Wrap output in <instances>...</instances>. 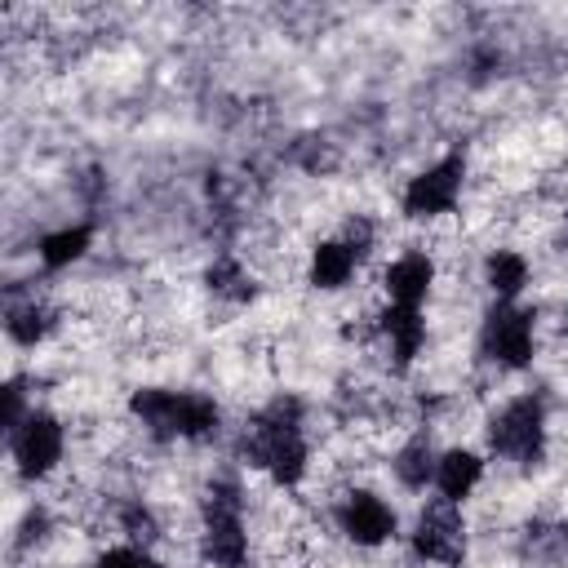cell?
I'll return each instance as SVG.
<instances>
[{"label": "cell", "mask_w": 568, "mask_h": 568, "mask_svg": "<svg viewBox=\"0 0 568 568\" xmlns=\"http://www.w3.org/2000/svg\"><path fill=\"white\" fill-rule=\"evenodd\" d=\"M546 444V408L537 395L506 399L488 422V448L510 462H532Z\"/></svg>", "instance_id": "obj_1"}, {"label": "cell", "mask_w": 568, "mask_h": 568, "mask_svg": "<svg viewBox=\"0 0 568 568\" xmlns=\"http://www.w3.org/2000/svg\"><path fill=\"white\" fill-rule=\"evenodd\" d=\"M479 351L497 364V368H524L532 364V351H537V337H532V311L524 306H510V302H497L479 328Z\"/></svg>", "instance_id": "obj_2"}, {"label": "cell", "mask_w": 568, "mask_h": 568, "mask_svg": "<svg viewBox=\"0 0 568 568\" xmlns=\"http://www.w3.org/2000/svg\"><path fill=\"white\" fill-rule=\"evenodd\" d=\"M462 178H466L462 155H448V160L422 169V173L408 182V191H404V213L417 217V222H430V217L453 213V204H457V195H462Z\"/></svg>", "instance_id": "obj_3"}, {"label": "cell", "mask_w": 568, "mask_h": 568, "mask_svg": "<svg viewBox=\"0 0 568 568\" xmlns=\"http://www.w3.org/2000/svg\"><path fill=\"white\" fill-rule=\"evenodd\" d=\"M413 555L426 564H462L466 555V524L457 515V501H435L417 515L413 528Z\"/></svg>", "instance_id": "obj_4"}, {"label": "cell", "mask_w": 568, "mask_h": 568, "mask_svg": "<svg viewBox=\"0 0 568 568\" xmlns=\"http://www.w3.org/2000/svg\"><path fill=\"white\" fill-rule=\"evenodd\" d=\"M13 462L22 475L40 479L62 462V422L53 413H31L13 426Z\"/></svg>", "instance_id": "obj_5"}, {"label": "cell", "mask_w": 568, "mask_h": 568, "mask_svg": "<svg viewBox=\"0 0 568 568\" xmlns=\"http://www.w3.org/2000/svg\"><path fill=\"white\" fill-rule=\"evenodd\" d=\"M337 528L355 541V546H386L395 537V510L377 497V493H346V501L337 506Z\"/></svg>", "instance_id": "obj_6"}, {"label": "cell", "mask_w": 568, "mask_h": 568, "mask_svg": "<svg viewBox=\"0 0 568 568\" xmlns=\"http://www.w3.org/2000/svg\"><path fill=\"white\" fill-rule=\"evenodd\" d=\"M435 284V262L426 253H399L386 271H382V288L390 297V306H422L426 293Z\"/></svg>", "instance_id": "obj_7"}, {"label": "cell", "mask_w": 568, "mask_h": 568, "mask_svg": "<svg viewBox=\"0 0 568 568\" xmlns=\"http://www.w3.org/2000/svg\"><path fill=\"white\" fill-rule=\"evenodd\" d=\"M484 479V457L470 448H444L435 462V488L444 501H466Z\"/></svg>", "instance_id": "obj_8"}, {"label": "cell", "mask_w": 568, "mask_h": 568, "mask_svg": "<svg viewBox=\"0 0 568 568\" xmlns=\"http://www.w3.org/2000/svg\"><path fill=\"white\" fill-rule=\"evenodd\" d=\"M355 266H359V253H355L346 240H320V244L311 248L306 280H311L315 288L333 293V288H346V284H351Z\"/></svg>", "instance_id": "obj_9"}, {"label": "cell", "mask_w": 568, "mask_h": 568, "mask_svg": "<svg viewBox=\"0 0 568 568\" xmlns=\"http://www.w3.org/2000/svg\"><path fill=\"white\" fill-rule=\"evenodd\" d=\"M377 328H382V337L390 342L395 364H413V359H417V351H422V342H426V320H422V311H413V306H386V311L377 315Z\"/></svg>", "instance_id": "obj_10"}, {"label": "cell", "mask_w": 568, "mask_h": 568, "mask_svg": "<svg viewBox=\"0 0 568 568\" xmlns=\"http://www.w3.org/2000/svg\"><path fill=\"white\" fill-rule=\"evenodd\" d=\"M484 284L497 293V302L519 297L524 284H528V257L515 253V248H493L488 262H484Z\"/></svg>", "instance_id": "obj_11"}, {"label": "cell", "mask_w": 568, "mask_h": 568, "mask_svg": "<svg viewBox=\"0 0 568 568\" xmlns=\"http://www.w3.org/2000/svg\"><path fill=\"white\" fill-rule=\"evenodd\" d=\"M435 448L426 444V439H408L399 453H395V462H390V470H395V479L404 484V488H426V484H435Z\"/></svg>", "instance_id": "obj_12"}, {"label": "cell", "mask_w": 568, "mask_h": 568, "mask_svg": "<svg viewBox=\"0 0 568 568\" xmlns=\"http://www.w3.org/2000/svg\"><path fill=\"white\" fill-rule=\"evenodd\" d=\"M89 240H93L89 226H62V231H49V235L40 240V262H44L49 271H62V266H71V262L84 257Z\"/></svg>", "instance_id": "obj_13"}, {"label": "cell", "mask_w": 568, "mask_h": 568, "mask_svg": "<svg viewBox=\"0 0 568 568\" xmlns=\"http://www.w3.org/2000/svg\"><path fill=\"white\" fill-rule=\"evenodd\" d=\"M217 430V404L209 395L182 390L178 395V439H204Z\"/></svg>", "instance_id": "obj_14"}, {"label": "cell", "mask_w": 568, "mask_h": 568, "mask_svg": "<svg viewBox=\"0 0 568 568\" xmlns=\"http://www.w3.org/2000/svg\"><path fill=\"white\" fill-rule=\"evenodd\" d=\"M49 324H53V315H49V306L36 302V297L9 306V337L22 342V346H36V342L49 333Z\"/></svg>", "instance_id": "obj_15"}, {"label": "cell", "mask_w": 568, "mask_h": 568, "mask_svg": "<svg viewBox=\"0 0 568 568\" xmlns=\"http://www.w3.org/2000/svg\"><path fill=\"white\" fill-rule=\"evenodd\" d=\"M120 528L129 532V541H142V546H151L155 541V515L146 510V506H124V515H120Z\"/></svg>", "instance_id": "obj_16"}, {"label": "cell", "mask_w": 568, "mask_h": 568, "mask_svg": "<svg viewBox=\"0 0 568 568\" xmlns=\"http://www.w3.org/2000/svg\"><path fill=\"white\" fill-rule=\"evenodd\" d=\"M98 568H146V555L138 546H111L98 555Z\"/></svg>", "instance_id": "obj_17"}, {"label": "cell", "mask_w": 568, "mask_h": 568, "mask_svg": "<svg viewBox=\"0 0 568 568\" xmlns=\"http://www.w3.org/2000/svg\"><path fill=\"white\" fill-rule=\"evenodd\" d=\"M146 568H164V564H155V559H146Z\"/></svg>", "instance_id": "obj_18"}, {"label": "cell", "mask_w": 568, "mask_h": 568, "mask_svg": "<svg viewBox=\"0 0 568 568\" xmlns=\"http://www.w3.org/2000/svg\"><path fill=\"white\" fill-rule=\"evenodd\" d=\"M564 328H568V320H564Z\"/></svg>", "instance_id": "obj_19"}]
</instances>
